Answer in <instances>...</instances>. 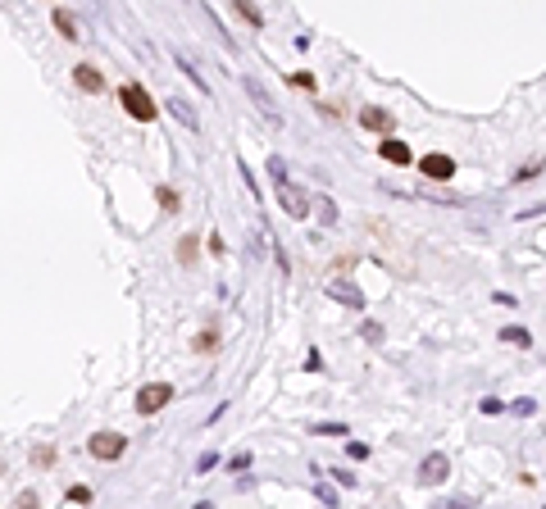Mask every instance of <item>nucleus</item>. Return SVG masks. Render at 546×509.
<instances>
[{"mask_svg": "<svg viewBox=\"0 0 546 509\" xmlns=\"http://www.w3.org/2000/svg\"><path fill=\"white\" fill-rule=\"evenodd\" d=\"M269 178H273V191H278V205H282L287 214H292V218H305V214H310V196H305V191L287 178V164H282L278 155L269 159Z\"/></svg>", "mask_w": 546, "mask_h": 509, "instance_id": "obj_1", "label": "nucleus"}, {"mask_svg": "<svg viewBox=\"0 0 546 509\" xmlns=\"http://www.w3.org/2000/svg\"><path fill=\"white\" fill-rule=\"evenodd\" d=\"M123 110H128L137 123H150V119L160 114V110H155V100H150V91H146L141 82H128V86H123Z\"/></svg>", "mask_w": 546, "mask_h": 509, "instance_id": "obj_2", "label": "nucleus"}, {"mask_svg": "<svg viewBox=\"0 0 546 509\" xmlns=\"http://www.w3.org/2000/svg\"><path fill=\"white\" fill-rule=\"evenodd\" d=\"M169 400H174V387H169V382H150V387L137 391V409H141V414H160Z\"/></svg>", "mask_w": 546, "mask_h": 509, "instance_id": "obj_3", "label": "nucleus"}, {"mask_svg": "<svg viewBox=\"0 0 546 509\" xmlns=\"http://www.w3.org/2000/svg\"><path fill=\"white\" fill-rule=\"evenodd\" d=\"M87 450L96 459H119L123 450H128V437H119V432H96V437L87 441Z\"/></svg>", "mask_w": 546, "mask_h": 509, "instance_id": "obj_4", "label": "nucleus"}, {"mask_svg": "<svg viewBox=\"0 0 546 509\" xmlns=\"http://www.w3.org/2000/svg\"><path fill=\"white\" fill-rule=\"evenodd\" d=\"M242 82H246V91H251V100H255V110H260V119L273 123V128H282V114L273 110V100H269V91H264V82H260V78H242Z\"/></svg>", "mask_w": 546, "mask_h": 509, "instance_id": "obj_5", "label": "nucleus"}, {"mask_svg": "<svg viewBox=\"0 0 546 509\" xmlns=\"http://www.w3.org/2000/svg\"><path fill=\"white\" fill-rule=\"evenodd\" d=\"M451 477V459L446 455H428L424 464H419V482L424 487H437V482H446Z\"/></svg>", "mask_w": 546, "mask_h": 509, "instance_id": "obj_6", "label": "nucleus"}, {"mask_svg": "<svg viewBox=\"0 0 546 509\" xmlns=\"http://www.w3.org/2000/svg\"><path fill=\"white\" fill-rule=\"evenodd\" d=\"M328 296H332L337 305H346V310H364V291H360L356 282H342V277H337V282L328 286Z\"/></svg>", "mask_w": 546, "mask_h": 509, "instance_id": "obj_7", "label": "nucleus"}, {"mask_svg": "<svg viewBox=\"0 0 546 509\" xmlns=\"http://www.w3.org/2000/svg\"><path fill=\"white\" fill-rule=\"evenodd\" d=\"M424 178H433V182H446V178H455V159L451 155H424Z\"/></svg>", "mask_w": 546, "mask_h": 509, "instance_id": "obj_8", "label": "nucleus"}, {"mask_svg": "<svg viewBox=\"0 0 546 509\" xmlns=\"http://www.w3.org/2000/svg\"><path fill=\"white\" fill-rule=\"evenodd\" d=\"M164 110H169V114H174V119L182 123V128H191V132H200V114H196V110H191V105H187V100H182V95H169V100H164Z\"/></svg>", "mask_w": 546, "mask_h": 509, "instance_id": "obj_9", "label": "nucleus"}, {"mask_svg": "<svg viewBox=\"0 0 546 509\" xmlns=\"http://www.w3.org/2000/svg\"><path fill=\"white\" fill-rule=\"evenodd\" d=\"M360 123H364V128H369V132H382V137H387V132H391V114H382L378 105H369V110L360 114Z\"/></svg>", "mask_w": 546, "mask_h": 509, "instance_id": "obj_10", "label": "nucleus"}, {"mask_svg": "<svg viewBox=\"0 0 546 509\" xmlns=\"http://www.w3.org/2000/svg\"><path fill=\"white\" fill-rule=\"evenodd\" d=\"M73 82H78L82 91H100V86H105V78L91 69V64H78V69H73Z\"/></svg>", "mask_w": 546, "mask_h": 509, "instance_id": "obj_11", "label": "nucleus"}, {"mask_svg": "<svg viewBox=\"0 0 546 509\" xmlns=\"http://www.w3.org/2000/svg\"><path fill=\"white\" fill-rule=\"evenodd\" d=\"M382 159H387V164H410V146L396 141V137H387L382 141Z\"/></svg>", "mask_w": 546, "mask_h": 509, "instance_id": "obj_12", "label": "nucleus"}, {"mask_svg": "<svg viewBox=\"0 0 546 509\" xmlns=\"http://www.w3.org/2000/svg\"><path fill=\"white\" fill-rule=\"evenodd\" d=\"M55 27H60L69 41H82V27H78V18H73L69 9H55Z\"/></svg>", "mask_w": 546, "mask_h": 509, "instance_id": "obj_13", "label": "nucleus"}, {"mask_svg": "<svg viewBox=\"0 0 546 509\" xmlns=\"http://www.w3.org/2000/svg\"><path fill=\"white\" fill-rule=\"evenodd\" d=\"M178 64H182V73H187V78H191V82H196V86H200V95H205V91H209V86H205V78H200V69H196V60H191V55H187V51H178Z\"/></svg>", "mask_w": 546, "mask_h": 509, "instance_id": "obj_14", "label": "nucleus"}, {"mask_svg": "<svg viewBox=\"0 0 546 509\" xmlns=\"http://www.w3.org/2000/svg\"><path fill=\"white\" fill-rule=\"evenodd\" d=\"M501 341H510V345H533V332H528V328H501Z\"/></svg>", "mask_w": 546, "mask_h": 509, "instance_id": "obj_15", "label": "nucleus"}, {"mask_svg": "<svg viewBox=\"0 0 546 509\" xmlns=\"http://www.w3.org/2000/svg\"><path fill=\"white\" fill-rule=\"evenodd\" d=\"M314 209H319V223H323V227H332V223H337V205H332L328 196H319V205H314Z\"/></svg>", "mask_w": 546, "mask_h": 509, "instance_id": "obj_16", "label": "nucleus"}, {"mask_svg": "<svg viewBox=\"0 0 546 509\" xmlns=\"http://www.w3.org/2000/svg\"><path fill=\"white\" fill-rule=\"evenodd\" d=\"M533 409H538V400H533V396H519V400H510V414H519V418H528Z\"/></svg>", "mask_w": 546, "mask_h": 509, "instance_id": "obj_17", "label": "nucleus"}, {"mask_svg": "<svg viewBox=\"0 0 546 509\" xmlns=\"http://www.w3.org/2000/svg\"><path fill=\"white\" fill-rule=\"evenodd\" d=\"M314 437H346V423H314Z\"/></svg>", "mask_w": 546, "mask_h": 509, "instance_id": "obj_18", "label": "nucleus"}, {"mask_svg": "<svg viewBox=\"0 0 546 509\" xmlns=\"http://www.w3.org/2000/svg\"><path fill=\"white\" fill-rule=\"evenodd\" d=\"M287 82H292V86H305V91H314V73H305V69L287 73Z\"/></svg>", "mask_w": 546, "mask_h": 509, "instance_id": "obj_19", "label": "nucleus"}, {"mask_svg": "<svg viewBox=\"0 0 546 509\" xmlns=\"http://www.w3.org/2000/svg\"><path fill=\"white\" fill-rule=\"evenodd\" d=\"M360 337L369 341V345H378V341H382V323H373V319H369V323L360 328Z\"/></svg>", "mask_w": 546, "mask_h": 509, "instance_id": "obj_20", "label": "nucleus"}, {"mask_svg": "<svg viewBox=\"0 0 546 509\" xmlns=\"http://www.w3.org/2000/svg\"><path fill=\"white\" fill-rule=\"evenodd\" d=\"M478 409H483V414H501V409H510V405L496 400V396H483V400H478Z\"/></svg>", "mask_w": 546, "mask_h": 509, "instance_id": "obj_21", "label": "nucleus"}, {"mask_svg": "<svg viewBox=\"0 0 546 509\" xmlns=\"http://www.w3.org/2000/svg\"><path fill=\"white\" fill-rule=\"evenodd\" d=\"M314 496H319V505H328V509L337 505V491H332L328 482H319V487H314Z\"/></svg>", "mask_w": 546, "mask_h": 509, "instance_id": "obj_22", "label": "nucleus"}, {"mask_svg": "<svg viewBox=\"0 0 546 509\" xmlns=\"http://www.w3.org/2000/svg\"><path fill=\"white\" fill-rule=\"evenodd\" d=\"M237 9H242V18H246V23H255V27L264 23V14H260V9H255V5H237Z\"/></svg>", "mask_w": 546, "mask_h": 509, "instance_id": "obj_23", "label": "nucleus"}, {"mask_svg": "<svg viewBox=\"0 0 546 509\" xmlns=\"http://www.w3.org/2000/svg\"><path fill=\"white\" fill-rule=\"evenodd\" d=\"M542 214H546V200H542V205H528V209H524L519 223H533V218H542Z\"/></svg>", "mask_w": 546, "mask_h": 509, "instance_id": "obj_24", "label": "nucleus"}, {"mask_svg": "<svg viewBox=\"0 0 546 509\" xmlns=\"http://www.w3.org/2000/svg\"><path fill=\"white\" fill-rule=\"evenodd\" d=\"M51 459H55L51 446H37V450H32V464H51Z\"/></svg>", "mask_w": 546, "mask_h": 509, "instance_id": "obj_25", "label": "nucleus"}, {"mask_svg": "<svg viewBox=\"0 0 546 509\" xmlns=\"http://www.w3.org/2000/svg\"><path fill=\"white\" fill-rule=\"evenodd\" d=\"M228 468H233V473H242V468H251V455H246V450H242V455H233V459H228Z\"/></svg>", "mask_w": 546, "mask_h": 509, "instance_id": "obj_26", "label": "nucleus"}, {"mask_svg": "<svg viewBox=\"0 0 546 509\" xmlns=\"http://www.w3.org/2000/svg\"><path fill=\"white\" fill-rule=\"evenodd\" d=\"M69 501H73V505H87L91 491H87V487H69Z\"/></svg>", "mask_w": 546, "mask_h": 509, "instance_id": "obj_27", "label": "nucleus"}, {"mask_svg": "<svg viewBox=\"0 0 546 509\" xmlns=\"http://www.w3.org/2000/svg\"><path fill=\"white\" fill-rule=\"evenodd\" d=\"M533 173H542V159H533V164H528V168H519V173H514V182H528V178H533Z\"/></svg>", "mask_w": 546, "mask_h": 509, "instance_id": "obj_28", "label": "nucleus"}, {"mask_svg": "<svg viewBox=\"0 0 546 509\" xmlns=\"http://www.w3.org/2000/svg\"><path fill=\"white\" fill-rule=\"evenodd\" d=\"M332 477H337L342 487H356V473H346V468H332Z\"/></svg>", "mask_w": 546, "mask_h": 509, "instance_id": "obj_29", "label": "nucleus"}, {"mask_svg": "<svg viewBox=\"0 0 546 509\" xmlns=\"http://www.w3.org/2000/svg\"><path fill=\"white\" fill-rule=\"evenodd\" d=\"M214 464H219L214 455H200V459H196V473H209V468H214Z\"/></svg>", "mask_w": 546, "mask_h": 509, "instance_id": "obj_30", "label": "nucleus"}, {"mask_svg": "<svg viewBox=\"0 0 546 509\" xmlns=\"http://www.w3.org/2000/svg\"><path fill=\"white\" fill-rule=\"evenodd\" d=\"M437 509H469V501H442Z\"/></svg>", "mask_w": 546, "mask_h": 509, "instance_id": "obj_31", "label": "nucleus"}, {"mask_svg": "<svg viewBox=\"0 0 546 509\" xmlns=\"http://www.w3.org/2000/svg\"><path fill=\"white\" fill-rule=\"evenodd\" d=\"M196 509H214V505H209V501H200V505H196Z\"/></svg>", "mask_w": 546, "mask_h": 509, "instance_id": "obj_32", "label": "nucleus"}]
</instances>
